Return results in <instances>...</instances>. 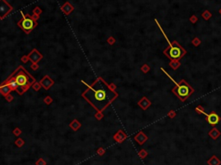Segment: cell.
I'll return each instance as SVG.
<instances>
[{
    "instance_id": "6da1fadb",
    "label": "cell",
    "mask_w": 221,
    "mask_h": 165,
    "mask_svg": "<svg viewBox=\"0 0 221 165\" xmlns=\"http://www.w3.org/2000/svg\"><path fill=\"white\" fill-rule=\"evenodd\" d=\"M82 96L98 112H102L118 97V93L99 77L83 92Z\"/></svg>"
},
{
    "instance_id": "7a4b0ae2",
    "label": "cell",
    "mask_w": 221,
    "mask_h": 165,
    "mask_svg": "<svg viewBox=\"0 0 221 165\" xmlns=\"http://www.w3.org/2000/svg\"><path fill=\"white\" fill-rule=\"evenodd\" d=\"M161 70L165 73L166 76H168V77L176 83V87H174L172 89V93H174L177 96V98L180 99V101H181L182 102H186L191 96H192V94L194 93V89H193L185 79H181L179 83H177L171 77V76H169V74L164 70V68H161Z\"/></svg>"
},
{
    "instance_id": "3957f363",
    "label": "cell",
    "mask_w": 221,
    "mask_h": 165,
    "mask_svg": "<svg viewBox=\"0 0 221 165\" xmlns=\"http://www.w3.org/2000/svg\"><path fill=\"white\" fill-rule=\"evenodd\" d=\"M163 54L167 56L170 60H180L187 54V50L178 43L177 40H174L169 43L168 47L163 50Z\"/></svg>"
},
{
    "instance_id": "277c9868",
    "label": "cell",
    "mask_w": 221,
    "mask_h": 165,
    "mask_svg": "<svg viewBox=\"0 0 221 165\" xmlns=\"http://www.w3.org/2000/svg\"><path fill=\"white\" fill-rule=\"evenodd\" d=\"M14 77L17 81L18 86H19V94H22L23 92L26 91L31 85L32 83L29 82V80H34L33 77H29V74L23 71V70H20V71Z\"/></svg>"
},
{
    "instance_id": "5b68a950",
    "label": "cell",
    "mask_w": 221,
    "mask_h": 165,
    "mask_svg": "<svg viewBox=\"0 0 221 165\" xmlns=\"http://www.w3.org/2000/svg\"><path fill=\"white\" fill-rule=\"evenodd\" d=\"M36 24H37L36 21L29 17V16H27L26 17H23V19H22V20L18 23V25H19L20 28H22L23 31H25L27 34L29 33V32L36 26Z\"/></svg>"
},
{
    "instance_id": "8992f818",
    "label": "cell",
    "mask_w": 221,
    "mask_h": 165,
    "mask_svg": "<svg viewBox=\"0 0 221 165\" xmlns=\"http://www.w3.org/2000/svg\"><path fill=\"white\" fill-rule=\"evenodd\" d=\"M12 6L10 5L6 1L0 0V19L5 17L12 10Z\"/></svg>"
},
{
    "instance_id": "52a82bcc",
    "label": "cell",
    "mask_w": 221,
    "mask_h": 165,
    "mask_svg": "<svg viewBox=\"0 0 221 165\" xmlns=\"http://www.w3.org/2000/svg\"><path fill=\"white\" fill-rule=\"evenodd\" d=\"M206 120L210 124V126H212V127H215V126L220 121V117L214 111H212L210 113H206Z\"/></svg>"
},
{
    "instance_id": "ba28073f",
    "label": "cell",
    "mask_w": 221,
    "mask_h": 165,
    "mask_svg": "<svg viewBox=\"0 0 221 165\" xmlns=\"http://www.w3.org/2000/svg\"><path fill=\"white\" fill-rule=\"evenodd\" d=\"M5 83H7V85L9 86L11 90H17L18 92H19V86H18L17 81H16L14 77H10L9 79L5 81Z\"/></svg>"
},
{
    "instance_id": "9c48e42d",
    "label": "cell",
    "mask_w": 221,
    "mask_h": 165,
    "mask_svg": "<svg viewBox=\"0 0 221 165\" xmlns=\"http://www.w3.org/2000/svg\"><path fill=\"white\" fill-rule=\"evenodd\" d=\"M135 140L138 143L139 145H144L145 142L148 140V136L146 134L144 133V132H139L136 136H135Z\"/></svg>"
},
{
    "instance_id": "30bf717a",
    "label": "cell",
    "mask_w": 221,
    "mask_h": 165,
    "mask_svg": "<svg viewBox=\"0 0 221 165\" xmlns=\"http://www.w3.org/2000/svg\"><path fill=\"white\" fill-rule=\"evenodd\" d=\"M138 105L142 110H146L151 105V102L146 96H142V99L138 102Z\"/></svg>"
},
{
    "instance_id": "8fae6325",
    "label": "cell",
    "mask_w": 221,
    "mask_h": 165,
    "mask_svg": "<svg viewBox=\"0 0 221 165\" xmlns=\"http://www.w3.org/2000/svg\"><path fill=\"white\" fill-rule=\"evenodd\" d=\"M40 83H41V85H42L45 88V90H48L50 86L54 84V81L51 80L48 76H45V77L42 78Z\"/></svg>"
},
{
    "instance_id": "7c38bea8",
    "label": "cell",
    "mask_w": 221,
    "mask_h": 165,
    "mask_svg": "<svg viewBox=\"0 0 221 165\" xmlns=\"http://www.w3.org/2000/svg\"><path fill=\"white\" fill-rule=\"evenodd\" d=\"M29 58L31 61H33V63H36L39 59H41L42 58V56L41 53H38L36 49H35V50H33V52L29 55Z\"/></svg>"
},
{
    "instance_id": "4fadbf2b",
    "label": "cell",
    "mask_w": 221,
    "mask_h": 165,
    "mask_svg": "<svg viewBox=\"0 0 221 165\" xmlns=\"http://www.w3.org/2000/svg\"><path fill=\"white\" fill-rule=\"evenodd\" d=\"M208 135H209V137L211 138V139L216 140L218 138H219L220 135H221V132H220L219 130L218 129L217 127H212V128L209 131Z\"/></svg>"
},
{
    "instance_id": "5bb4252c",
    "label": "cell",
    "mask_w": 221,
    "mask_h": 165,
    "mask_svg": "<svg viewBox=\"0 0 221 165\" xmlns=\"http://www.w3.org/2000/svg\"><path fill=\"white\" fill-rule=\"evenodd\" d=\"M10 91H11V90H10V87L7 85V83L5 82L1 84V86H0V92H1L4 96H7Z\"/></svg>"
},
{
    "instance_id": "9a60e30c",
    "label": "cell",
    "mask_w": 221,
    "mask_h": 165,
    "mask_svg": "<svg viewBox=\"0 0 221 165\" xmlns=\"http://www.w3.org/2000/svg\"><path fill=\"white\" fill-rule=\"evenodd\" d=\"M125 139H126V134L124 133L122 131H118L114 136V139L117 140L118 142H122Z\"/></svg>"
},
{
    "instance_id": "2e32d148",
    "label": "cell",
    "mask_w": 221,
    "mask_h": 165,
    "mask_svg": "<svg viewBox=\"0 0 221 165\" xmlns=\"http://www.w3.org/2000/svg\"><path fill=\"white\" fill-rule=\"evenodd\" d=\"M61 10H62L67 15H68L69 13L71 12L73 10H74V7H73L72 5L69 4V3H66V4L62 6V8H61Z\"/></svg>"
},
{
    "instance_id": "e0dca14e",
    "label": "cell",
    "mask_w": 221,
    "mask_h": 165,
    "mask_svg": "<svg viewBox=\"0 0 221 165\" xmlns=\"http://www.w3.org/2000/svg\"><path fill=\"white\" fill-rule=\"evenodd\" d=\"M168 66L171 67L172 69L176 71L177 69H179V67L180 66V60H171L169 62Z\"/></svg>"
},
{
    "instance_id": "ac0fdd59",
    "label": "cell",
    "mask_w": 221,
    "mask_h": 165,
    "mask_svg": "<svg viewBox=\"0 0 221 165\" xmlns=\"http://www.w3.org/2000/svg\"><path fill=\"white\" fill-rule=\"evenodd\" d=\"M208 163L209 165H219L220 161L216 156H212V157L210 158V160L208 161Z\"/></svg>"
},
{
    "instance_id": "d6986e66",
    "label": "cell",
    "mask_w": 221,
    "mask_h": 165,
    "mask_svg": "<svg viewBox=\"0 0 221 165\" xmlns=\"http://www.w3.org/2000/svg\"><path fill=\"white\" fill-rule=\"evenodd\" d=\"M201 17H203V19H204L205 21H208L209 19L212 18V14L209 11V10H205V11H203V13L201 14Z\"/></svg>"
},
{
    "instance_id": "ffe728a7",
    "label": "cell",
    "mask_w": 221,
    "mask_h": 165,
    "mask_svg": "<svg viewBox=\"0 0 221 165\" xmlns=\"http://www.w3.org/2000/svg\"><path fill=\"white\" fill-rule=\"evenodd\" d=\"M195 111H196V112H197L198 113H199V114H204V115L206 114V113L205 112L204 107H202L201 105H198V106L195 107Z\"/></svg>"
},
{
    "instance_id": "44dd1931",
    "label": "cell",
    "mask_w": 221,
    "mask_h": 165,
    "mask_svg": "<svg viewBox=\"0 0 221 165\" xmlns=\"http://www.w3.org/2000/svg\"><path fill=\"white\" fill-rule=\"evenodd\" d=\"M192 44L194 46V47H199V46L201 44V40L199 39V37H194L192 40Z\"/></svg>"
},
{
    "instance_id": "7402d4cb",
    "label": "cell",
    "mask_w": 221,
    "mask_h": 165,
    "mask_svg": "<svg viewBox=\"0 0 221 165\" xmlns=\"http://www.w3.org/2000/svg\"><path fill=\"white\" fill-rule=\"evenodd\" d=\"M70 126H71V127L73 128L74 130V131H76V130L78 129L80 126V124L78 122V121L76 120H74V121H73V122L70 124Z\"/></svg>"
},
{
    "instance_id": "603a6c76",
    "label": "cell",
    "mask_w": 221,
    "mask_h": 165,
    "mask_svg": "<svg viewBox=\"0 0 221 165\" xmlns=\"http://www.w3.org/2000/svg\"><path fill=\"white\" fill-rule=\"evenodd\" d=\"M141 70H142V71L144 72V73H148V72L150 71V67L149 66V64H144V66L141 67Z\"/></svg>"
},
{
    "instance_id": "cb8c5ba5",
    "label": "cell",
    "mask_w": 221,
    "mask_h": 165,
    "mask_svg": "<svg viewBox=\"0 0 221 165\" xmlns=\"http://www.w3.org/2000/svg\"><path fill=\"white\" fill-rule=\"evenodd\" d=\"M167 115H168V118L174 119V118L176 116V112L174 110H169L168 112V113H167Z\"/></svg>"
},
{
    "instance_id": "d4e9b609",
    "label": "cell",
    "mask_w": 221,
    "mask_h": 165,
    "mask_svg": "<svg viewBox=\"0 0 221 165\" xmlns=\"http://www.w3.org/2000/svg\"><path fill=\"white\" fill-rule=\"evenodd\" d=\"M189 21H191V23L195 24L196 23H197V21H198L197 16H196V15H192V16L190 17V18H189Z\"/></svg>"
},
{
    "instance_id": "484cf974",
    "label": "cell",
    "mask_w": 221,
    "mask_h": 165,
    "mask_svg": "<svg viewBox=\"0 0 221 165\" xmlns=\"http://www.w3.org/2000/svg\"><path fill=\"white\" fill-rule=\"evenodd\" d=\"M138 155H139V156L141 158H144L145 156H146L147 155H148V152L145 150H141L139 151V153H138Z\"/></svg>"
},
{
    "instance_id": "4316f807",
    "label": "cell",
    "mask_w": 221,
    "mask_h": 165,
    "mask_svg": "<svg viewBox=\"0 0 221 165\" xmlns=\"http://www.w3.org/2000/svg\"><path fill=\"white\" fill-rule=\"evenodd\" d=\"M46 164L47 163H46V162L42 158H40L39 160L36 163V165H46Z\"/></svg>"
},
{
    "instance_id": "83f0119b",
    "label": "cell",
    "mask_w": 221,
    "mask_h": 165,
    "mask_svg": "<svg viewBox=\"0 0 221 165\" xmlns=\"http://www.w3.org/2000/svg\"><path fill=\"white\" fill-rule=\"evenodd\" d=\"M23 144H24V143H23V141L22 139H18L17 141H16V145H17L18 147H21Z\"/></svg>"
},
{
    "instance_id": "f1b7e54d",
    "label": "cell",
    "mask_w": 221,
    "mask_h": 165,
    "mask_svg": "<svg viewBox=\"0 0 221 165\" xmlns=\"http://www.w3.org/2000/svg\"><path fill=\"white\" fill-rule=\"evenodd\" d=\"M104 153H105V150H104V149L100 148V149H99V150H98V154H99V155H103Z\"/></svg>"
},
{
    "instance_id": "f546056e",
    "label": "cell",
    "mask_w": 221,
    "mask_h": 165,
    "mask_svg": "<svg viewBox=\"0 0 221 165\" xmlns=\"http://www.w3.org/2000/svg\"><path fill=\"white\" fill-rule=\"evenodd\" d=\"M33 88H34V89H35V90H39V88H40V85L38 84V83H36V84H35V85L33 86Z\"/></svg>"
},
{
    "instance_id": "4dcf8cb0",
    "label": "cell",
    "mask_w": 221,
    "mask_h": 165,
    "mask_svg": "<svg viewBox=\"0 0 221 165\" xmlns=\"http://www.w3.org/2000/svg\"><path fill=\"white\" fill-rule=\"evenodd\" d=\"M219 14L221 15V8H220V9H219Z\"/></svg>"
}]
</instances>
